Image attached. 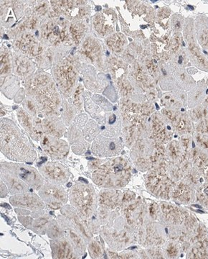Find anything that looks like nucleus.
<instances>
[{
  "mask_svg": "<svg viewBox=\"0 0 208 259\" xmlns=\"http://www.w3.org/2000/svg\"><path fill=\"white\" fill-rule=\"evenodd\" d=\"M9 61H8L7 56L3 54L1 56V72L6 73L8 72V68H9Z\"/></svg>",
  "mask_w": 208,
  "mask_h": 259,
  "instance_id": "nucleus-26",
  "label": "nucleus"
},
{
  "mask_svg": "<svg viewBox=\"0 0 208 259\" xmlns=\"http://www.w3.org/2000/svg\"><path fill=\"white\" fill-rule=\"evenodd\" d=\"M42 144L45 152L55 159L65 157L68 152L67 144L54 137H45Z\"/></svg>",
  "mask_w": 208,
  "mask_h": 259,
  "instance_id": "nucleus-11",
  "label": "nucleus"
},
{
  "mask_svg": "<svg viewBox=\"0 0 208 259\" xmlns=\"http://www.w3.org/2000/svg\"><path fill=\"white\" fill-rule=\"evenodd\" d=\"M195 26L197 42L208 54V18L199 15L196 18Z\"/></svg>",
  "mask_w": 208,
  "mask_h": 259,
  "instance_id": "nucleus-14",
  "label": "nucleus"
},
{
  "mask_svg": "<svg viewBox=\"0 0 208 259\" xmlns=\"http://www.w3.org/2000/svg\"><path fill=\"white\" fill-rule=\"evenodd\" d=\"M41 198L43 199L52 208H59L67 202V194L64 189L56 184H49L42 187L40 192Z\"/></svg>",
  "mask_w": 208,
  "mask_h": 259,
  "instance_id": "nucleus-9",
  "label": "nucleus"
},
{
  "mask_svg": "<svg viewBox=\"0 0 208 259\" xmlns=\"http://www.w3.org/2000/svg\"><path fill=\"white\" fill-rule=\"evenodd\" d=\"M70 200L81 217L90 218L94 212L96 196L91 185L83 183L75 185L70 194Z\"/></svg>",
  "mask_w": 208,
  "mask_h": 259,
  "instance_id": "nucleus-3",
  "label": "nucleus"
},
{
  "mask_svg": "<svg viewBox=\"0 0 208 259\" xmlns=\"http://www.w3.org/2000/svg\"><path fill=\"white\" fill-rule=\"evenodd\" d=\"M185 20L180 15H174L172 19V26L175 32H180L183 30Z\"/></svg>",
  "mask_w": 208,
  "mask_h": 259,
  "instance_id": "nucleus-22",
  "label": "nucleus"
},
{
  "mask_svg": "<svg viewBox=\"0 0 208 259\" xmlns=\"http://www.w3.org/2000/svg\"><path fill=\"white\" fill-rule=\"evenodd\" d=\"M53 255L57 258H73L72 245L64 239L55 241L53 245Z\"/></svg>",
  "mask_w": 208,
  "mask_h": 259,
  "instance_id": "nucleus-15",
  "label": "nucleus"
},
{
  "mask_svg": "<svg viewBox=\"0 0 208 259\" xmlns=\"http://www.w3.org/2000/svg\"><path fill=\"white\" fill-rule=\"evenodd\" d=\"M42 175L49 182L56 185H61L67 182L69 174L62 165L57 163H50L42 167Z\"/></svg>",
  "mask_w": 208,
  "mask_h": 259,
  "instance_id": "nucleus-10",
  "label": "nucleus"
},
{
  "mask_svg": "<svg viewBox=\"0 0 208 259\" xmlns=\"http://www.w3.org/2000/svg\"><path fill=\"white\" fill-rule=\"evenodd\" d=\"M168 66V89L188 90L193 88L195 81L182 66L175 62Z\"/></svg>",
  "mask_w": 208,
  "mask_h": 259,
  "instance_id": "nucleus-8",
  "label": "nucleus"
},
{
  "mask_svg": "<svg viewBox=\"0 0 208 259\" xmlns=\"http://www.w3.org/2000/svg\"><path fill=\"white\" fill-rule=\"evenodd\" d=\"M184 36L187 45V55L192 64L202 71H208V59L201 50L196 37L195 26L193 19L185 20L184 25Z\"/></svg>",
  "mask_w": 208,
  "mask_h": 259,
  "instance_id": "nucleus-4",
  "label": "nucleus"
},
{
  "mask_svg": "<svg viewBox=\"0 0 208 259\" xmlns=\"http://www.w3.org/2000/svg\"><path fill=\"white\" fill-rule=\"evenodd\" d=\"M206 85L204 81L197 83V86L192 89L189 95V105L190 106H195L200 103L205 96Z\"/></svg>",
  "mask_w": 208,
  "mask_h": 259,
  "instance_id": "nucleus-17",
  "label": "nucleus"
},
{
  "mask_svg": "<svg viewBox=\"0 0 208 259\" xmlns=\"http://www.w3.org/2000/svg\"><path fill=\"white\" fill-rule=\"evenodd\" d=\"M1 151L15 161L32 162L37 158L28 138L11 120H1Z\"/></svg>",
  "mask_w": 208,
  "mask_h": 259,
  "instance_id": "nucleus-1",
  "label": "nucleus"
},
{
  "mask_svg": "<svg viewBox=\"0 0 208 259\" xmlns=\"http://www.w3.org/2000/svg\"><path fill=\"white\" fill-rule=\"evenodd\" d=\"M2 179L8 185L10 192L14 194H20L27 193L29 190L28 185L26 183L19 179L18 177L15 176L13 174L9 171L2 168Z\"/></svg>",
  "mask_w": 208,
  "mask_h": 259,
  "instance_id": "nucleus-13",
  "label": "nucleus"
},
{
  "mask_svg": "<svg viewBox=\"0 0 208 259\" xmlns=\"http://www.w3.org/2000/svg\"><path fill=\"white\" fill-rule=\"evenodd\" d=\"M66 28H61L58 24L54 23L47 25L45 30H44V33L46 34V37L53 41L64 40L65 35L66 34Z\"/></svg>",
  "mask_w": 208,
  "mask_h": 259,
  "instance_id": "nucleus-18",
  "label": "nucleus"
},
{
  "mask_svg": "<svg viewBox=\"0 0 208 259\" xmlns=\"http://www.w3.org/2000/svg\"><path fill=\"white\" fill-rule=\"evenodd\" d=\"M18 117H20L22 125L26 129V131L30 133V134H31L34 139H37L41 137L42 132L37 127L38 125H33L30 116L25 113V112L20 111L18 112Z\"/></svg>",
  "mask_w": 208,
  "mask_h": 259,
  "instance_id": "nucleus-16",
  "label": "nucleus"
},
{
  "mask_svg": "<svg viewBox=\"0 0 208 259\" xmlns=\"http://www.w3.org/2000/svg\"><path fill=\"white\" fill-rule=\"evenodd\" d=\"M89 253L92 258H100L102 254H103V250H102L100 244H98V242L92 241L89 245Z\"/></svg>",
  "mask_w": 208,
  "mask_h": 259,
  "instance_id": "nucleus-23",
  "label": "nucleus"
},
{
  "mask_svg": "<svg viewBox=\"0 0 208 259\" xmlns=\"http://www.w3.org/2000/svg\"><path fill=\"white\" fill-rule=\"evenodd\" d=\"M60 77L62 83L61 84L66 90H69L73 86L75 77V73L72 71V68L69 66L60 67Z\"/></svg>",
  "mask_w": 208,
  "mask_h": 259,
  "instance_id": "nucleus-19",
  "label": "nucleus"
},
{
  "mask_svg": "<svg viewBox=\"0 0 208 259\" xmlns=\"http://www.w3.org/2000/svg\"><path fill=\"white\" fill-rule=\"evenodd\" d=\"M95 28L98 32L107 35L113 30V25L108 24L107 17L103 16V14L98 15L95 20Z\"/></svg>",
  "mask_w": 208,
  "mask_h": 259,
  "instance_id": "nucleus-20",
  "label": "nucleus"
},
{
  "mask_svg": "<svg viewBox=\"0 0 208 259\" xmlns=\"http://www.w3.org/2000/svg\"><path fill=\"white\" fill-rule=\"evenodd\" d=\"M8 166L3 165L8 168L7 171L23 181L29 187L35 190L42 188L44 182L43 178L35 168L25 166V165L19 164V163L18 164V163H8ZM1 168L5 169L3 167Z\"/></svg>",
  "mask_w": 208,
  "mask_h": 259,
  "instance_id": "nucleus-6",
  "label": "nucleus"
},
{
  "mask_svg": "<svg viewBox=\"0 0 208 259\" xmlns=\"http://www.w3.org/2000/svg\"><path fill=\"white\" fill-rule=\"evenodd\" d=\"M69 236L70 238H71V241L73 242V244L76 247V249L77 248L78 250L83 251V250H84V248H83L84 245H83L81 238L76 233L71 231L69 232Z\"/></svg>",
  "mask_w": 208,
  "mask_h": 259,
  "instance_id": "nucleus-24",
  "label": "nucleus"
},
{
  "mask_svg": "<svg viewBox=\"0 0 208 259\" xmlns=\"http://www.w3.org/2000/svg\"><path fill=\"white\" fill-rule=\"evenodd\" d=\"M100 197V202L102 205L107 206V207H112L117 203V195L113 194V192H106Z\"/></svg>",
  "mask_w": 208,
  "mask_h": 259,
  "instance_id": "nucleus-21",
  "label": "nucleus"
},
{
  "mask_svg": "<svg viewBox=\"0 0 208 259\" xmlns=\"http://www.w3.org/2000/svg\"><path fill=\"white\" fill-rule=\"evenodd\" d=\"M97 185L106 188L119 189L124 187L130 179L129 163L123 158L111 160L98 167L92 176Z\"/></svg>",
  "mask_w": 208,
  "mask_h": 259,
  "instance_id": "nucleus-2",
  "label": "nucleus"
},
{
  "mask_svg": "<svg viewBox=\"0 0 208 259\" xmlns=\"http://www.w3.org/2000/svg\"><path fill=\"white\" fill-rule=\"evenodd\" d=\"M108 44L114 51L120 50L123 45L122 39L119 37V35H114L112 38L109 39Z\"/></svg>",
  "mask_w": 208,
  "mask_h": 259,
  "instance_id": "nucleus-25",
  "label": "nucleus"
},
{
  "mask_svg": "<svg viewBox=\"0 0 208 259\" xmlns=\"http://www.w3.org/2000/svg\"><path fill=\"white\" fill-rule=\"evenodd\" d=\"M122 148V141L120 139L101 135L93 142L92 152L99 157H112L119 154Z\"/></svg>",
  "mask_w": 208,
  "mask_h": 259,
  "instance_id": "nucleus-7",
  "label": "nucleus"
},
{
  "mask_svg": "<svg viewBox=\"0 0 208 259\" xmlns=\"http://www.w3.org/2000/svg\"><path fill=\"white\" fill-rule=\"evenodd\" d=\"M35 98L40 108L47 114L56 111L59 106V99L54 85L52 83H35Z\"/></svg>",
  "mask_w": 208,
  "mask_h": 259,
  "instance_id": "nucleus-5",
  "label": "nucleus"
},
{
  "mask_svg": "<svg viewBox=\"0 0 208 259\" xmlns=\"http://www.w3.org/2000/svg\"><path fill=\"white\" fill-rule=\"evenodd\" d=\"M207 84H208V80H207Z\"/></svg>",
  "mask_w": 208,
  "mask_h": 259,
  "instance_id": "nucleus-27",
  "label": "nucleus"
},
{
  "mask_svg": "<svg viewBox=\"0 0 208 259\" xmlns=\"http://www.w3.org/2000/svg\"><path fill=\"white\" fill-rule=\"evenodd\" d=\"M10 202L14 206L37 210L44 208L42 199L33 194H20L11 197Z\"/></svg>",
  "mask_w": 208,
  "mask_h": 259,
  "instance_id": "nucleus-12",
  "label": "nucleus"
}]
</instances>
